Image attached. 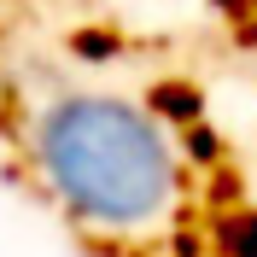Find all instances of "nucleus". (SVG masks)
I'll return each instance as SVG.
<instances>
[{
    "mask_svg": "<svg viewBox=\"0 0 257 257\" xmlns=\"http://www.w3.org/2000/svg\"><path fill=\"white\" fill-rule=\"evenodd\" d=\"M0 146L99 257H257V181L210 88L141 64L117 24H70L6 59Z\"/></svg>",
    "mask_w": 257,
    "mask_h": 257,
    "instance_id": "1",
    "label": "nucleus"
}]
</instances>
